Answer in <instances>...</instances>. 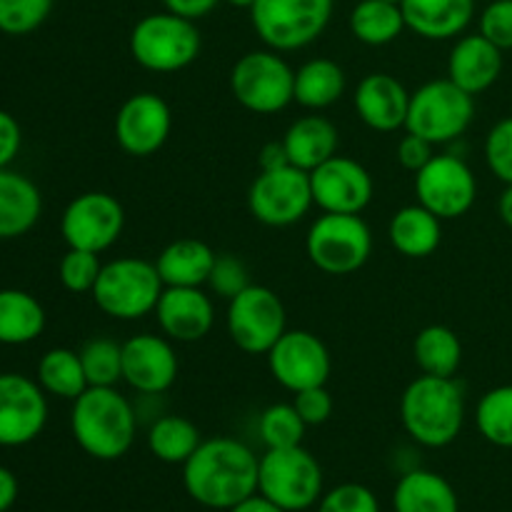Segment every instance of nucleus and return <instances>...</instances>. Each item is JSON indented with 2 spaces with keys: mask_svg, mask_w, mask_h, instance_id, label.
<instances>
[{
  "mask_svg": "<svg viewBox=\"0 0 512 512\" xmlns=\"http://www.w3.org/2000/svg\"><path fill=\"white\" fill-rule=\"evenodd\" d=\"M258 470L260 458L243 440L203 438L183 465V488L203 508L228 512L258 493Z\"/></svg>",
  "mask_w": 512,
  "mask_h": 512,
  "instance_id": "nucleus-1",
  "label": "nucleus"
},
{
  "mask_svg": "<svg viewBox=\"0 0 512 512\" xmlns=\"http://www.w3.org/2000/svg\"><path fill=\"white\" fill-rule=\"evenodd\" d=\"M138 423V408L118 388H88L70 408V433L78 448L105 463L128 455Z\"/></svg>",
  "mask_w": 512,
  "mask_h": 512,
  "instance_id": "nucleus-2",
  "label": "nucleus"
},
{
  "mask_svg": "<svg viewBox=\"0 0 512 512\" xmlns=\"http://www.w3.org/2000/svg\"><path fill=\"white\" fill-rule=\"evenodd\" d=\"M400 423L408 438L440 450L458 440L465 425V393L455 378L418 375L400 395Z\"/></svg>",
  "mask_w": 512,
  "mask_h": 512,
  "instance_id": "nucleus-3",
  "label": "nucleus"
},
{
  "mask_svg": "<svg viewBox=\"0 0 512 512\" xmlns=\"http://www.w3.org/2000/svg\"><path fill=\"white\" fill-rule=\"evenodd\" d=\"M130 55L143 70L158 75L180 73L198 60L203 50L198 20L170 10L148 13L133 25L128 38Z\"/></svg>",
  "mask_w": 512,
  "mask_h": 512,
  "instance_id": "nucleus-4",
  "label": "nucleus"
},
{
  "mask_svg": "<svg viewBox=\"0 0 512 512\" xmlns=\"http://www.w3.org/2000/svg\"><path fill=\"white\" fill-rule=\"evenodd\" d=\"M163 290L165 285L155 263L128 255L103 263L90 295L103 315L120 323H133L155 313Z\"/></svg>",
  "mask_w": 512,
  "mask_h": 512,
  "instance_id": "nucleus-5",
  "label": "nucleus"
},
{
  "mask_svg": "<svg viewBox=\"0 0 512 512\" xmlns=\"http://www.w3.org/2000/svg\"><path fill=\"white\" fill-rule=\"evenodd\" d=\"M258 493L285 512H305L323 498V468L303 445L265 450L260 455Z\"/></svg>",
  "mask_w": 512,
  "mask_h": 512,
  "instance_id": "nucleus-6",
  "label": "nucleus"
},
{
  "mask_svg": "<svg viewBox=\"0 0 512 512\" xmlns=\"http://www.w3.org/2000/svg\"><path fill=\"white\" fill-rule=\"evenodd\" d=\"M333 10L335 0H258L248 13L265 48L295 53L328 30Z\"/></svg>",
  "mask_w": 512,
  "mask_h": 512,
  "instance_id": "nucleus-7",
  "label": "nucleus"
},
{
  "mask_svg": "<svg viewBox=\"0 0 512 512\" xmlns=\"http://www.w3.org/2000/svg\"><path fill=\"white\" fill-rule=\"evenodd\" d=\"M230 93L255 115H275L295 103V68L273 48L248 50L230 68Z\"/></svg>",
  "mask_w": 512,
  "mask_h": 512,
  "instance_id": "nucleus-8",
  "label": "nucleus"
},
{
  "mask_svg": "<svg viewBox=\"0 0 512 512\" xmlns=\"http://www.w3.org/2000/svg\"><path fill=\"white\" fill-rule=\"evenodd\" d=\"M475 120V95L465 93L450 78H435L410 93L405 133H415L433 145L463 138Z\"/></svg>",
  "mask_w": 512,
  "mask_h": 512,
  "instance_id": "nucleus-9",
  "label": "nucleus"
},
{
  "mask_svg": "<svg viewBox=\"0 0 512 512\" xmlns=\"http://www.w3.org/2000/svg\"><path fill=\"white\" fill-rule=\"evenodd\" d=\"M373 253V230L360 215L323 213L305 235V255L325 275L358 273Z\"/></svg>",
  "mask_w": 512,
  "mask_h": 512,
  "instance_id": "nucleus-10",
  "label": "nucleus"
},
{
  "mask_svg": "<svg viewBox=\"0 0 512 512\" xmlns=\"http://www.w3.org/2000/svg\"><path fill=\"white\" fill-rule=\"evenodd\" d=\"M225 328L235 348L245 355H268L288 330V313L275 290L250 283L243 293L228 300Z\"/></svg>",
  "mask_w": 512,
  "mask_h": 512,
  "instance_id": "nucleus-11",
  "label": "nucleus"
},
{
  "mask_svg": "<svg viewBox=\"0 0 512 512\" xmlns=\"http://www.w3.org/2000/svg\"><path fill=\"white\" fill-rule=\"evenodd\" d=\"M315 205L310 173L283 165L260 170L248 190V210L258 223L268 228H290L300 223Z\"/></svg>",
  "mask_w": 512,
  "mask_h": 512,
  "instance_id": "nucleus-12",
  "label": "nucleus"
},
{
  "mask_svg": "<svg viewBox=\"0 0 512 512\" xmlns=\"http://www.w3.org/2000/svg\"><path fill=\"white\" fill-rule=\"evenodd\" d=\"M125 230V208L105 190L80 193L65 205L60 215V235L68 248L105 253Z\"/></svg>",
  "mask_w": 512,
  "mask_h": 512,
  "instance_id": "nucleus-13",
  "label": "nucleus"
},
{
  "mask_svg": "<svg viewBox=\"0 0 512 512\" xmlns=\"http://www.w3.org/2000/svg\"><path fill=\"white\" fill-rule=\"evenodd\" d=\"M415 198L440 220L463 218L478 200V178L460 155L438 153L415 173Z\"/></svg>",
  "mask_w": 512,
  "mask_h": 512,
  "instance_id": "nucleus-14",
  "label": "nucleus"
},
{
  "mask_svg": "<svg viewBox=\"0 0 512 512\" xmlns=\"http://www.w3.org/2000/svg\"><path fill=\"white\" fill-rule=\"evenodd\" d=\"M265 358L275 383L293 395L325 385L333 370L328 345L310 330H285Z\"/></svg>",
  "mask_w": 512,
  "mask_h": 512,
  "instance_id": "nucleus-15",
  "label": "nucleus"
},
{
  "mask_svg": "<svg viewBox=\"0 0 512 512\" xmlns=\"http://www.w3.org/2000/svg\"><path fill=\"white\" fill-rule=\"evenodd\" d=\"M48 395L23 373H0V448H23L48 425Z\"/></svg>",
  "mask_w": 512,
  "mask_h": 512,
  "instance_id": "nucleus-16",
  "label": "nucleus"
},
{
  "mask_svg": "<svg viewBox=\"0 0 512 512\" xmlns=\"http://www.w3.org/2000/svg\"><path fill=\"white\" fill-rule=\"evenodd\" d=\"M115 143L133 158L158 153L173 130V110L158 93H135L115 113Z\"/></svg>",
  "mask_w": 512,
  "mask_h": 512,
  "instance_id": "nucleus-17",
  "label": "nucleus"
},
{
  "mask_svg": "<svg viewBox=\"0 0 512 512\" xmlns=\"http://www.w3.org/2000/svg\"><path fill=\"white\" fill-rule=\"evenodd\" d=\"M180 373L173 340L158 333H138L123 343V383L143 398L168 393Z\"/></svg>",
  "mask_w": 512,
  "mask_h": 512,
  "instance_id": "nucleus-18",
  "label": "nucleus"
},
{
  "mask_svg": "<svg viewBox=\"0 0 512 512\" xmlns=\"http://www.w3.org/2000/svg\"><path fill=\"white\" fill-rule=\"evenodd\" d=\"M313 200L323 213L360 215L370 205L375 183L370 170L348 155H333L310 170Z\"/></svg>",
  "mask_w": 512,
  "mask_h": 512,
  "instance_id": "nucleus-19",
  "label": "nucleus"
},
{
  "mask_svg": "<svg viewBox=\"0 0 512 512\" xmlns=\"http://www.w3.org/2000/svg\"><path fill=\"white\" fill-rule=\"evenodd\" d=\"M153 315L173 343H198L215 325L213 295L205 288H165Z\"/></svg>",
  "mask_w": 512,
  "mask_h": 512,
  "instance_id": "nucleus-20",
  "label": "nucleus"
},
{
  "mask_svg": "<svg viewBox=\"0 0 512 512\" xmlns=\"http://www.w3.org/2000/svg\"><path fill=\"white\" fill-rule=\"evenodd\" d=\"M358 118L375 133H395L405 128L410 90L390 73H368L353 93Z\"/></svg>",
  "mask_w": 512,
  "mask_h": 512,
  "instance_id": "nucleus-21",
  "label": "nucleus"
},
{
  "mask_svg": "<svg viewBox=\"0 0 512 512\" xmlns=\"http://www.w3.org/2000/svg\"><path fill=\"white\" fill-rule=\"evenodd\" d=\"M503 50L485 35L470 33L455 38L448 55V75L465 93L480 95L493 88L503 75Z\"/></svg>",
  "mask_w": 512,
  "mask_h": 512,
  "instance_id": "nucleus-22",
  "label": "nucleus"
},
{
  "mask_svg": "<svg viewBox=\"0 0 512 512\" xmlns=\"http://www.w3.org/2000/svg\"><path fill=\"white\" fill-rule=\"evenodd\" d=\"M405 25L423 40H455L475 20V0H400Z\"/></svg>",
  "mask_w": 512,
  "mask_h": 512,
  "instance_id": "nucleus-23",
  "label": "nucleus"
},
{
  "mask_svg": "<svg viewBox=\"0 0 512 512\" xmlns=\"http://www.w3.org/2000/svg\"><path fill=\"white\" fill-rule=\"evenodd\" d=\"M43 215V195L28 175L0 168V240L28 235Z\"/></svg>",
  "mask_w": 512,
  "mask_h": 512,
  "instance_id": "nucleus-24",
  "label": "nucleus"
},
{
  "mask_svg": "<svg viewBox=\"0 0 512 512\" xmlns=\"http://www.w3.org/2000/svg\"><path fill=\"white\" fill-rule=\"evenodd\" d=\"M215 253L198 238H178L165 245L153 260L165 288H205L213 270Z\"/></svg>",
  "mask_w": 512,
  "mask_h": 512,
  "instance_id": "nucleus-25",
  "label": "nucleus"
},
{
  "mask_svg": "<svg viewBox=\"0 0 512 512\" xmlns=\"http://www.w3.org/2000/svg\"><path fill=\"white\" fill-rule=\"evenodd\" d=\"M283 145L290 165L310 173L318 165H323L325 160L338 155L340 133L333 120L325 118V115L310 113L290 123V128L283 135Z\"/></svg>",
  "mask_w": 512,
  "mask_h": 512,
  "instance_id": "nucleus-26",
  "label": "nucleus"
},
{
  "mask_svg": "<svg viewBox=\"0 0 512 512\" xmlns=\"http://www.w3.org/2000/svg\"><path fill=\"white\" fill-rule=\"evenodd\" d=\"M395 512H460V500L448 478L435 470L413 468L393 490Z\"/></svg>",
  "mask_w": 512,
  "mask_h": 512,
  "instance_id": "nucleus-27",
  "label": "nucleus"
},
{
  "mask_svg": "<svg viewBox=\"0 0 512 512\" xmlns=\"http://www.w3.org/2000/svg\"><path fill=\"white\" fill-rule=\"evenodd\" d=\"M388 240L405 258H428L440 248L443 240V220L430 213L420 203L403 205L395 210L388 223Z\"/></svg>",
  "mask_w": 512,
  "mask_h": 512,
  "instance_id": "nucleus-28",
  "label": "nucleus"
},
{
  "mask_svg": "<svg viewBox=\"0 0 512 512\" xmlns=\"http://www.w3.org/2000/svg\"><path fill=\"white\" fill-rule=\"evenodd\" d=\"M348 90V75L333 58H310L295 70V103L305 110L330 108Z\"/></svg>",
  "mask_w": 512,
  "mask_h": 512,
  "instance_id": "nucleus-29",
  "label": "nucleus"
},
{
  "mask_svg": "<svg viewBox=\"0 0 512 512\" xmlns=\"http://www.w3.org/2000/svg\"><path fill=\"white\" fill-rule=\"evenodd\" d=\"M48 325L43 303L28 290H0V345H28L43 335Z\"/></svg>",
  "mask_w": 512,
  "mask_h": 512,
  "instance_id": "nucleus-30",
  "label": "nucleus"
},
{
  "mask_svg": "<svg viewBox=\"0 0 512 512\" xmlns=\"http://www.w3.org/2000/svg\"><path fill=\"white\" fill-rule=\"evenodd\" d=\"M350 33L358 43L370 48H383L395 43L408 30L403 18V8L393 0H360L348 15Z\"/></svg>",
  "mask_w": 512,
  "mask_h": 512,
  "instance_id": "nucleus-31",
  "label": "nucleus"
},
{
  "mask_svg": "<svg viewBox=\"0 0 512 512\" xmlns=\"http://www.w3.org/2000/svg\"><path fill=\"white\" fill-rule=\"evenodd\" d=\"M145 440H148L150 455L158 458L160 463L185 465L203 443V435H200L198 425L185 415L165 413L150 423Z\"/></svg>",
  "mask_w": 512,
  "mask_h": 512,
  "instance_id": "nucleus-32",
  "label": "nucleus"
},
{
  "mask_svg": "<svg viewBox=\"0 0 512 512\" xmlns=\"http://www.w3.org/2000/svg\"><path fill=\"white\" fill-rule=\"evenodd\" d=\"M413 358L423 375L455 378L463 363V343L448 325H428L415 335Z\"/></svg>",
  "mask_w": 512,
  "mask_h": 512,
  "instance_id": "nucleus-33",
  "label": "nucleus"
},
{
  "mask_svg": "<svg viewBox=\"0 0 512 512\" xmlns=\"http://www.w3.org/2000/svg\"><path fill=\"white\" fill-rule=\"evenodd\" d=\"M35 380L45 390V395L70 400V403L90 388L80 353L70 348L45 350L38 360V368H35Z\"/></svg>",
  "mask_w": 512,
  "mask_h": 512,
  "instance_id": "nucleus-34",
  "label": "nucleus"
},
{
  "mask_svg": "<svg viewBox=\"0 0 512 512\" xmlns=\"http://www.w3.org/2000/svg\"><path fill=\"white\" fill-rule=\"evenodd\" d=\"M475 425L490 445L512 450V385H498L483 393L475 408Z\"/></svg>",
  "mask_w": 512,
  "mask_h": 512,
  "instance_id": "nucleus-35",
  "label": "nucleus"
},
{
  "mask_svg": "<svg viewBox=\"0 0 512 512\" xmlns=\"http://www.w3.org/2000/svg\"><path fill=\"white\" fill-rule=\"evenodd\" d=\"M78 353L90 388H118V383H123V343L90 338Z\"/></svg>",
  "mask_w": 512,
  "mask_h": 512,
  "instance_id": "nucleus-36",
  "label": "nucleus"
},
{
  "mask_svg": "<svg viewBox=\"0 0 512 512\" xmlns=\"http://www.w3.org/2000/svg\"><path fill=\"white\" fill-rule=\"evenodd\" d=\"M305 420L295 410L293 403H273L260 413L258 435L263 440L265 450L295 448L305 440Z\"/></svg>",
  "mask_w": 512,
  "mask_h": 512,
  "instance_id": "nucleus-37",
  "label": "nucleus"
},
{
  "mask_svg": "<svg viewBox=\"0 0 512 512\" xmlns=\"http://www.w3.org/2000/svg\"><path fill=\"white\" fill-rule=\"evenodd\" d=\"M55 0H0V33L30 35L53 13Z\"/></svg>",
  "mask_w": 512,
  "mask_h": 512,
  "instance_id": "nucleus-38",
  "label": "nucleus"
},
{
  "mask_svg": "<svg viewBox=\"0 0 512 512\" xmlns=\"http://www.w3.org/2000/svg\"><path fill=\"white\" fill-rule=\"evenodd\" d=\"M103 263H100V253H90V250L68 248L58 263V280L68 293L83 295L93 293L95 283Z\"/></svg>",
  "mask_w": 512,
  "mask_h": 512,
  "instance_id": "nucleus-39",
  "label": "nucleus"
},
{
  "mask_svg": "<svg viewBox=\"0 0 512 512\" xmlns=\"http://www.w3.org/2000/svg\"><path fill=\"white\" fill-rule=\"evenodd\" d=\"M315 508L318 512H380V503L368 485L340 483L323 493Z\"/></svg>",
  "mask_w": 512,
  "mask_h": 512,
  "instance_id": "nucleus-40",
  "label": "nucleus"
},
{
  "mask_svg": "<svg viewBox=\"0 0 512 512\" xmlns=\"http://www.w3.org/2000/svg\"><path fill=\"white\" fill-rule=\"evenodd\" d=\"M250 285V273L248 265L238 258V255L223 253L215 258L213 270H210L208 288L210 293L218 295L223 300H233L235 295L243 293Z\"/></svg>",
  "mask_w": 512,
  "mask_h": 512,
  "instance_id": "nucleus-41",
  "label": "nucleus"
},
{
  "mask_svg": "<svg viewBox=\"0 0 512 512\" xmlns=\"http://www.w3.org/2000/svg\"><path fill=\"white\" fill-rule=\"evenodd\" d=\"M485 163L500 183H512V115L490 128L485 138Z\"/></svg>",
  "mask_w": 512,
  "mask_h": 512,
  "instance_id": "nucleus-42",
  "label": "nucleus"
},
{
  "mask_svg": "<svg viewBox=\"0 0 512 512\" xmlns=\"http://www.w3.org/2000/svg\"><path fill=\"white\" fill-rule=\"evenodd\" d=\"M478 33L500 50H512V0H493L480 10Z\"/></svg>",
  "mask_w": 512,
  "mask_h": 512,
  "instance_id": "nucleus-43",
  "label": "nucleus"
},
{
  "mask_svg": "<svg viewBox=\"0 0 512 512\" xmlns=\"http://www.w3.org/2000/svg\"><path fill=\"white\" fill-rule=\"evenodd\" d=\"M295 410L300 413V418L305 420L308 428H315V425H323L328 423L330 415H333V395L325 385H318V388H308V390H300L295 393L293 398Z\"/></svg>",
  "mask_w": 512,
  "mask_h": 512,
  "instance_id": "nucleus-44",
  "label": "nucleus"
},
{
  "mask_svg": "<svg viewBox=\"0 0 512 512\" xmlns=\"http://www.w3.org/2000/svg\"><path fill=\"white\" fill-rule=\"evenodd\" d=\"M395 158H398V163L403 165L405 170L420 173V170L435 158V145L430 143V140L420 138V135L405 133L403 138H400L398 150H395Z\"/></svg>",
  "mask_w": 512,
  "mask_h": 512,
  "instance_id": "nucleus-45",
  "label": "nucleus"
},
{
  "mask_svg": "<svg viewBox=\"0 0 512 512\" xmlns=\"http://www.w3.org/2000/svg\"><path fill=\"white\" fill-rule=\"evenodd\" d=\"M23 145V130L15 115L0 108V168H10Z\"/></svg>",
  "mask_w": 512,
  "mask_h": 512,
  "instance_id": "nucleus-46",
  "label": "nucleus"
},
{
  "mask_svg": "<svg viewBox=\"0 0 512 512\" xmlns=\"http://www.w3.org/2000/svg\"><path fill=\"white\" fill-rule=\"evenodd\" d=\"M218 3H223V0H163L165 10L183 15V18L190 20H200L205 18V15H210L218 8Z\"/></svg>",
  "mask_w": 512,
  "mask_h": 512,
  "instance_id": "nucleus-47",
  "label": "nucleus"
},
{
  "mask_svg": "<svg viewBox=\"0 0 512 512\" xmlns=\"http://www.w3.org/2000/svg\"><path fill=\"white\" fill-rule=\"evenodd\" d=\"M20 493V485L18 478L13 475V470L3 468L0 465V512H8L15 505Z\"/></svg>",
  "mask_w": 512,
  "mask_h": 512,
  "instance_id": "nucleus-48",
  "label": "nucleus"
},
{
  "mask_svg": "<svg viewBox=\"0 0 512 512\" xmlns=\"http://www.w3.org/2000/svg\"><path fill=\"white\" fill-rule=\"evenodd\" d=\"M283 165H290L283 140H280V143L275 140V143L263 145V150H260V170L283 168Z\"/></svg>",
  "mask_w": 512,
  "mask_h": 512,
  "instance_id": "nucleus-49",
  "label": "nucleus"
},
{
  "mask_svg": "<svg viewBox=\"0 0 512 512\" xmlns=\"http://www.w3.org/2000/svg\"><path fill=\"white\" fill-rule=\"evenodd\" d=\"M228 512H285V510L278 508L275 503H270L265 495L255 493V495H250V498H245L243 503L235 505V508H230Z\"/></svg>",
  "mask_w": 512,
  "mask_h": 512,
  "instance_id": "nucleus-50",
  "label": "nucleus"
},
{
  "mask_svg": "<svg viewBox=\"0 0 512 512\" xmlns=\"http://www.w3.org/2000/svg\"><path fill=\"white\" fill-rule=\"evenodd\" d=\"M498 215L508 228H512V183L505 185L498 198Z\"/></svg>",
  "mask_w": 512,
  "mask_h": 512,
  "instance_id": "nucleus-51",
  "label": "nucleus"
},
{
  "mask_svg": "<svg viewBox=\"0 0 512 512\" xmlns=\"http://www.w3.org/2000/svg\"><path fill=\"white\" fill-rule=\"evenodd\" d=\"M223 3L233 5V8H243V10H250V8H253L255 3H258V0H223Z\"/></svg>",
  "mask_w": 512,
  "mask_h": 512,
  "instance_id": "nucleus-52",
  "label": "nucleus"
},
{
  "mask_svg": "<svg viewBox=\"0 0 512 512\" xmlns=\"http://www.w3.org/2000/svg\"><path fill=\"white\" fill-rule=\"evenodd\" d=\"M393 3H400V0H393Z\"/></svg>",
  "mask_w": 512,
  "mask_h": 512,
  "instance_id": "nucleus-53",
  "label": "nucleus"
}]
</instances>
